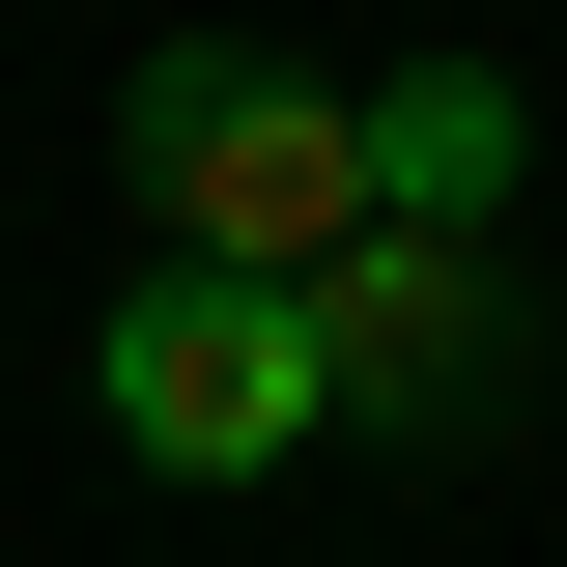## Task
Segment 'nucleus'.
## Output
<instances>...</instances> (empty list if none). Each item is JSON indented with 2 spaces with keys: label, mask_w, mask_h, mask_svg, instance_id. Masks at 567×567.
<instances>
[{
  "label": "nucleus",
  "mask_w": 567,
  "mask_h": 567,
  "mask_svg": "<svg viewBox=\"0 0 567 567\" xmlns=\"http://www.w3.org/2000/svg\"><path fill=\"white\" fill-rule=\"evenodd\" d=\"M114 171H142V227H171V256H227V284L369 256V85L227 58V29H171V58L114 85Z\"/></svg>",
  "instance_id": "f257e3e1"
},
{
  "label": "nucleus",
  "mask_w": 567,
  "mask_h": 567,
  "mask_svg": "<svg viewBox=\"0 0 567 567\" xmlns=\"http://www.w3.org/2000/svg\"><path fill=\"white\" fill-rule=\"evenodd\" d=\"M284 312H312V425H341V454H483V425L539 398V312H511L483 227H369V256H312Z\"/></svg>",
  "instance_id": "f03ea898"
},
{
  "label": "nucleus",
  "mask_w": 567,
  "mask_h": 567,
  "mask_svg": "<svg viewBox=\"0 0 567 567\" xmlns=\"http://www.w3.org/2000/svg\"><path fill=\"white\" fill-rule=\"evenodd\" d=\"M85 398L171 454V483H256V454H312V312L227 256H142L114 284V341H85Z\"/></svg>",
  "instance_id": "7ed1b4c3"
},
{
  "label": "nucleus",
  "mask_w": 567,
  "mask_h": 567,
  "mask_svg": "<svg viewBox=\"0 0 567 567\" xmlns=\"http://www.w3.org/2000/svg\"><path fill=\"white\" fill-rule=\"evenodd\" d=\"M483 199H511V58L369 85V227H483Z\"/></svg>",
  "instance_id": "20e7f679"
}]
</instances>
